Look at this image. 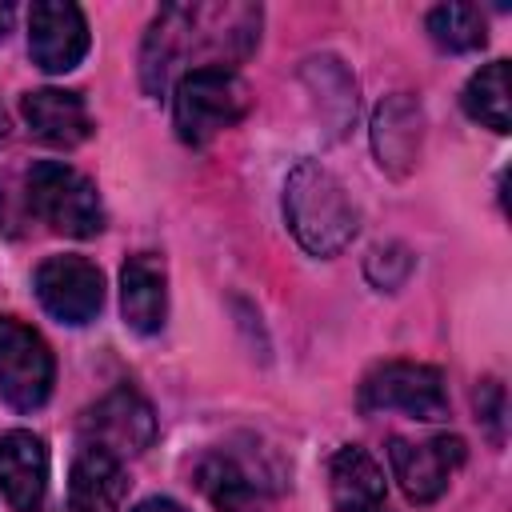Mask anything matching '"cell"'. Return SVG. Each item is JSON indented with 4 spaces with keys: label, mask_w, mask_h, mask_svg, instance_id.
Masks as SVG:
<instances>
[{
    "label": "cell",
    "mask_w": 512,
    "mask_h": 512,
    "mask_svg": "<svg viewBox=\"0 0 512 512\" xmlns=\"http://www.w3.org/2000/svg\"><path fill=\"white\" fill-rule=\"evenodd\" d=\"M36 300L60 324H88L104 308V272L84 256H48L32 276Z\"/></svg>",
    "instance_id": "obj_7"
},
{
    "label": "cell",
    "mask_w": 512,
    "mask_h": 512,
    "mask_svg": "<svg viewBox=\"0 0 512 512\" xmlns=\"http://www.w3.org/2000/svg\"><path fill=\"white\" fill-rule=\"evenodd\" d=\"M88 20L68 0H36L28 12V56L44 72H72L88 56Z\"/></svg>",
    "instance_id": "obj_9"
},
{
    "label": "cell",
    "mask_w": 512,
    "mask_h": 512,
    "mask_svg": "<svg viewBox=\"0 0 512 512\" xmlns=\"http://www.w3.org/2000/svg\"><path fill=\"white\" fill-rule=\"evenodd\" d=\"M508 60H492V64H484L468 84H464V96H460V104H464V112L476 120V124H484V128H492V132H508V124H512V96H508Z\"/></svg>",
    "instance_id": "obj_18"
},
{
    "label": "cell",
    "mask_w": 512,
    "mask_h": 512,
    "mask_svg": "<svg viewBox=\"0 0 512 512\" xmlns=\"http://www.w3.org/2000/svg\"><path fill=\"white\" fill-rule=\"evenodd\" d=\"M24 124L32 128L36 140L52 144V148H76L92 136V116L80 92L68 88H36L20 100Z\"/></svg>",
    "instance_id": "obj_15"
},
{
    "label": "cell",
    "mask_w": 512,
    "mask_h": 512,
    "mask_svg": "<svg viewBox=\"0 0 512 512\" xmlns=\"http://www.w3.org/2000/svg\"><path fill=\"white\" fill-rule=\"evenodd\" d=\"M0 496L12 512H40L48 496V448L36 432L0 436Z\"/></svg>",
    "instance_id": "obj_12"
},
{
    "label": "cell",
    "mask_w": 512,
    "mask_h": 512,
    "mask_svg": "<svg viewBox=\"0 0 512 512\" xmlns=\"http://www.w3.org/2000/svg\"><path fill=\"white\" fill-rule=\"evenodd\" d=\"M132 512H188V508L176 504V500H168V496H148V500H140Z\"/></svg>",
    "instance_id": "obj_22"
},
{
    "label": "cell",
    "mask_w": 512,
    "mask_h": 512,
    "mask_svg": "<svg viewBox=\"0 0 512 512\" xmlns=\"http://www.w3.org/2000/svg\"><path fill=\"white\" fill-rule=\"evenodd\" d=\"M428 36L444 52H476L488 40V24L476 4H436L428 12Z\"/></svg>",
    "instance_id": "obj_20"
},
{
    "label": "cell",
    "mask_w": 512,
    "mask_h": 512,
    "mask_svg": "<svg viewBox=\"0 0 512 512\" xmlns=\"http://www.w3.org/2000/svg\"><path fill=\"white\" fill-rule=\"evenodd\" d=\"M364 272H368V280L376 288L396 292L408 280V272H412V252L404 244H376L368 252V260H364Z\"/></svg>",
    "instance_id": "obj_21"
},
{
    "label": "cell",
    "mask_w": 512,
    "mask_h": 512,
    "mask_svg": "<svg viewBox=\"0 0 512 512\" xmlns=\"http://www.w3.org/2000/svg\"><path fill=\"white\" fill-rule=\"evenodd\" d=\"M124 492V460L100 444H80L68 468V512H120Z\"/></svg>",
    "instance_id": "obj_14"
},
{
    "label": "cell",
    "mask_w": 512,
    "mask_h": 512,
    "mask_svg": "<svg viewBox=\"0 0 512 512\" xmlns=\"http://www.w3.org/2000/svg\"><path fill=\"white\" fill-rule=\"evenodd\" d=\"M388 464L396 484L412 504H432L444 496L452 472L464 464V440L460 436H432V440H404L396 436L388 444Z\"/></svg>",
    "instance_id": "obj_8"
},
{
    "label": "cell",
    "mask_w": 512,
    "mask_h": 512,
    "mask_svg": "<svg viewBox=\"0 0 512 512\" xmlns=\"http://www.w3.org/2000/svg\"><path fill=\"white\" fill-rule=\"evenodd\" d=\"M52 384L56 360L48 340L32 324L0 316V400L16 412H32L52 396Z\"/></svg>",
    "instance_id": "obj_5"
},
{
    "label": "cell",
    "mask_w": 512,
    "mask_h": 512,
    "mask_svg": "<svg viewBox=\"0 0 512 512\" xmlns=\"http://www.w3.org/2000/svg\"><path fill=\"white\" fill-rule=\"evenodd\" d=\"M252 108L248 84L232 68H188L172 92V124L176 136L192 148L208 144L224 128L240 124Z\"/></svg>",
    "instance_id": "obj_3"
},
{
    "label": "cell",
    "mask_w": 512,
    "mask_h": 512,
    "mask_svg": "<svg viewBox=\"0 0 512 512\" xmlns=\"http://www.w3.org/2000/svg\"><path fill=\"white\" fill-rule=\"evenodd\" d=\"M120 312L124 324L140 336L164 328L168 316V268L152 252H136L120 268Z\"/></svg>",
    "instance_id": "obj_13"
},
{
    "label": "cell",
    "mask_w": 512,
    "mask_h": 512,
    "mask_svg": "<svg viewBox=\"0 0 512 512\" xmlns=\"http://www.w3.org/2000/svg\"><path fill=\"white\" fill-rule=\"evenodd\" d=\"M80 432H84V444H100L104 452L124 460V456H136L152 444L156 416L140 392L116 388L80 416Z\"/></svg>",
    "instance_id": "obj_10"
},
{
    "label": "cell",
    "mask_w": 512,
    "mask_h": 512,
    "mask_svg": "<svg viewBox=\"0 0 512 512\" xmlns=\"http://www.w3.org/2000/svg\"><path fill=\"white\" fill-rule=\"evenodd\" d=\"M284 220L296 244L312 256L344 252L360 232V208L332 168L320 160H300L284 180Z\"/></svg>",
    "instance_id": "obj_2"
},
{
    "label": "cell",
    "mask_w": 512,
    "mask_h": 512,
    "mask_svg": "<svg viewBox=\"0 0 512 512\" xmlns=\"http://www.w3.org/2000/svg\"><path fill=\"white\" fill-rule=\"evenodd\" d=\"M12 20H16V8L8 0H0V40L12 32Z\"/></svg>",
    "instance_id": "obj_23"
},
{
    "label": "cell",
    "mask_w": 512,
    "mask_h": 512,
    "mask_svg": "<svg viewBox=\"0 0 512 512\" xmlns=\"http://www.w3.org/2000/svg\"><path fill=\"white\" fill-rule=\"evenodd\" d=\"M424 148V108L408 92H392L372 112V152L388 176H408Z\"/></svg>",
    "instance_id": "obj_11"
},
{
    "label": "cell",
    "mask_w": 512,
    "mask_h": 512,
    "mask_svg": "<svg viewBox=\"0 0 512 512\" xmlns=\"http://www.w3.org/2000/svg\"><path fill=\"white\" fill-rule=\"evenodd\" d=\"M304 80L312 84V92L320 100V116H328L332 132L340 136L356 116V84H352V76L344 72V64L336 56H312L304 64Z\"/></svg>",
    "instance_id": "obj_19"
},
{
    "label": "cell",
    "mask_w": 512,
    "mask_h": 512,
    "mask_svg": "<svg viewBox=\"0 0 512 512\" xmlns=\"http://www.w3.org/2000/svg\"><path fill=\"white\" fill-rule=\"evenodd\" d=\"M328 492H332V512H388L384 468L360 444H344L332 452Z\"/></svg>",
    "instance_id": "obj_16"
},
{
    "label": "cell",
    "mask_w": 512,
    "mask_h": 512,
    "mask_svg": "<svg viewBox=\"0 0 512 512\" xmlns=\"http://www.w3.org/2000/svg\"><path fill=\"white\" fill-rule=\"evenodd\" d=\"M196 484H200V492L212 500L216 512H256V504H260V488H256V480L248 476V468H240V464H236L232 456H224V452L200 460Z\"/></svg>",
    "instance_id": "obj_17"
},
{
    "label": "cell",
    "mask_w": 512,
    "mask_h": 512,
    "mask_svg": "<svg viewBox=\"0 0 512 512\" xmlns=\"http://www.w3.org/2000/svg\"><path fill=\"white\" fill-rule=\"evenodd\" d=\"M360 408L364 412H408L412 420H444L448 388L432 364L384 360L364 376Z\"/></svg>",
    "instance_id": "obj_6"
},
{
    "label": "cell",
    "mask_w": 512,
    "mask_h": 512,
    "mask_svg": "<svg viewBox=\"0 0 512 512\" xmlns=\"http://www.w3.org/2000/svg\"><path fill=\"white\" fill-rule=\"evenodd\" d=\"M260 40V8L252 4H164L140 48V80L160 96L176 64L232 68Z\"/></svg>",
    "instance_id": "obj_1"
},
{
    "label": "cell",
    "mask_w": 512,
    "mask_h": 512,
    "mask_svg": "<svg viewBox=\"0 0 512 512\" xmlns=\"http://www.w3.org/2000/svg\"><path fill=\"white\" fill-rule=\"evenodd\" d=\"M24 208L60 236H96L104 228V204L96 184L60 160H40L24 176Z\"/></svg>",
    "instance_id": "obj_4"
}]
</instances>
